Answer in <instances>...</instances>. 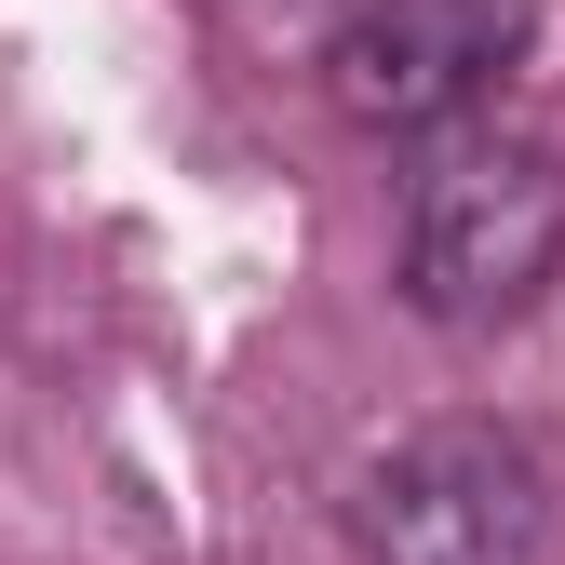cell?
<instances>
[{
    "instance_id": "3957f363",
    "label": "cell",
    "mask_w": 565,
    "mask_h": 565,
    "mask_svg": "<svg viewBox=\"0 0 565 565\" xmlns=\"http://www.w3.org/2000/svg\"><path fill=\"white\" fill-rule=\"evenodd\" d=\"M525 54V0H350L323 41V95L364 135H445Z\"/></svg>"
},
{
    "instance_id": "7a4b0ae2",
    "label": "cell",
    "mask_w": 565,
    "mask_h": 565,
    "mask_svg": "<svg viewBox=\"0 0 565 565\" xmlns=\"http://www.w3.org/2000/svg\"><path fill=\"white\" fill-rule=\"evenodd\" d=\"M377 565H552V471L499 417H431L364 471Z\"/></svg>"
},
{
    "instance_id": "6da1fadb",
    "label": "cell",
    "mask_w": 565,
    "mask_h": 565,
    "mask_svg": "<svg viewBox=\"0 0 565 565\" xmlns=\"http://www.w3.org/2000/svg\"><path fill=\"white\" fill-rule=\"evenodd\" d=\"M565 269V175L525 149L512 121H445L417 135L404 175V297L431 310L445 337H499L552 297Z\"/></svg>"
}]
</instances>
